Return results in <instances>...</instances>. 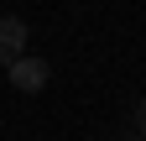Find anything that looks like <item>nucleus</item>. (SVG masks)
<instances>
[{
  "label": "nucleus",
  "instance_id": "f257e3e1",
  "mask_svg": "<svg viewBox=\"0 0 146 141\" xmlns=\"http://www.w3.org/2000/svg\"><path fill=\"white\" fill-rule=\"evenodd\" d=\"M26 52V21L21 16H0V68H11Z\"/></svg>",
  "mask_w": 146,
  "mask_h": 141
},
{
  "label": "nucleus",
  "instance_id": "7ed1b4c3",
  "mask_svg": "<svg viewBox=\"0 0 146 141\" xmlns=\"http://www.w3.org/2000/svg\"><path fill=\"white\" fill-rule=\"evenodd\" d=\"M136 126H141V131H146V99H141V110H136Z\"/></svg>",
  "mask_w": 146,
  "mask_h": 141
},
{
  "label": "nucleus",
  "instance_id": "f03ea898",
  "mask_svg": "<svg viewBox=\"0 0 146 141\" xmlns=\"http://www.w3.org/2000/svg\"><path fill=\"white\" fill-rule=\"evenodd\" d=\"M11 84H16L21 94H36V89H47V63H42V58H26V52H21V58L11 63Z\"/></svg>",
  "mask_w": 146,
  "mask_h": 141
}]
</instances>
